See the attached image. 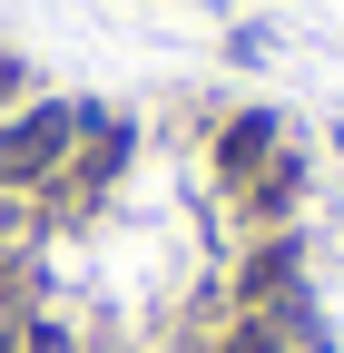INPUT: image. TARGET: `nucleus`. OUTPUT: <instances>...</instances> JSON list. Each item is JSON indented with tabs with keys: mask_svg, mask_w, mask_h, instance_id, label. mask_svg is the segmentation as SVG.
<instances>
[{
	"mask_svg": "<svg viewBox=\"0 0 344 353\" xmlns=\"http://www.w3.org/2000/svg\"><path fill=\"white\" fill-rule=\"evenodd\" d=\"M69 138H79V108H59V99L30 108L20 128H0V176H10V187H20V176H50Z\"/></svg>",
	"mask_w": 344,
	"mask_h": 353,
	"instance_id": "obj_1",
	"label": "nucleus"
},
{
	"mask_svg": "<svg viewBox=\"0 0 344 353\" xmlns=\"http://www.w3.org/2000/svg\"><path fill=\"white\" fill-rule=\"evenodd\" d=\"M20 88H30V79H20V59H0V99H20Z\"/></svg>",
	"mask_w": 344,
	"mask_h": 353,
	"instance_id": "obj_2",
	"label": "nucleus"
},
{
	"mask_svg": "<svg viewBox=\"0 0 344 353\" xmlns=\"http://www.w3.org/2000/svg\"><path fill=\"white\" fill-rule=\"evenodd\" d=\"M0 353H10V343H0Z\"/></svg>",
	"mask_w": 344,
	"mask_h": 353,
	"instance_id": "obj_3",
	"label": "nucleus"
}]
</instances>
